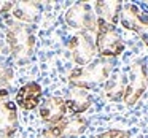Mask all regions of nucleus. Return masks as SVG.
I'll return each mask as SVG.
<instances>
[{
	"mask_svg": "<svg viewBox=\"0 0 148 138\" xmlns=\"http://www.w3.org/2000/svg\"><path fill=\"white\" fill-rule=\"evenodd\" d=\"M88 128V119L83 116H73L72 119H64V138L78 137Z\"/></svg>",
	"mask_w": 148,
	"mask_h": 138,
	"instance_id": "obj_15",
	"label": "nucleus"
},
{
	"mask_svg": "<svg viewBox=\"0 0 148 138\" xmlns=\"http://www.w3.org/2000/svg\"><path fill=\"white\" fill-rule=\"evenodd\" d=\"M119 21H121V26L124 29L132 30L137 35L148 26V16L145 13H142L137 5H132V3L123 5Z\"/></svg>",
	"mask_w": 148,
	"mask_h": 138,
	"instance_id": "obj_8",
	"label": "nucleus"
},
{
	"mask_svg": "<svg viewBox=\"0 0 148 138\" xmlns=\"http://www.w3.org/2000/svg\"><path fill=\"white\" fill-rule=\"evenodd\" d=\"M42 86L35 81H30V83L24 84L16 94V105L19 108H23L24 111H30V109H35L37 106H40V100H42Z\"/></svg>",
	"mask_w": 148,
	"mask_h": 138,
	"instance_id": "obj_10",
	"label": "nucleus"
},
{
	"mask_svg": "<svg viewBox=\"0 0 148 138\" xmlns=\"http://www.w3.org/2000/svg\"><path fill=\"white\" fill-rule=\"evenodd\" d=\"M123 3L121 2H96L94 13L99 21H103L108 26H115L121 14Z\"/></svg>",
	"mask_w": 148,
	"mask_h": 138,
	"instance_id": "obj_13",
	"label": "nucleus"
},
{
	"mask_svg": "<svg viewBox=\"0 0 148 138\" xmlns=\"http://www.w3.org/2000/svg\"><path fill=\"white\" fill-rule=\"evenodd\" d=\"M112 64L107 59H99L84 67H78L70 71L69 75V83L72 87L89 90L99 84L105 83L112 73Z\"/></svg>",
	"mask_w": 148,
	"mask_h": 138,
	"instance_id": "obj_1",
	"label": "nucleus"
},
{
	"mask_svg": "<svg viewBox=\"0 0 148 138\" xmlns=\"http://www.w3.org/2000/svg\"><path fill=\"white\" fill-rule=\"evenodd\" d=\"M92 138H131V133L127 130H121V128H110V130L96 135Z\"/></svg>",
	"mask_w": 148,
	"mask_h": 138,
	"instance_id": "obj_18",
	"label": "nucleus"
},
{
	"mask_svg": "<svg viewBox=\"0 0 148 138\" xmlns=\"http://www.w3.org/2000/svg\"><path fill=\"white\" fill-rule=\"evenodd\" d=\"M147 70H148V68H147Z\"/></svg>",
	"mask_w": 148,
	"mask_h": 138,
	"instance_id": "obj_21",
	"label": "nucleus"
},
{
	"mask_svg": "<svg viewBox=\"0 0 148 138\" xmlns=\"http://www.w3.org/2000/svg\"><path fill=\"white\" fill-rule=\"evenodd\" d=\"M7 45L18 61H27L35 51L37 38L26 24H13L7 30Z\"/></svg>",
	"mask_w": 148,
	"mask_h": 138,
	"instance_id": "obj_2",
	"label": "nucleus"
},
{
	"mask_svg": "<svg viewBox=\"0 0 148 138\" xmlns=\"http://www.w3.org/2000/svg\"><path fill=\"white\" fill-rule=\"evenodd\" d=\"M126 84H127V78L124 75H115V76L108 78L105 81V87H103V94L108 100H113V102H118V100H123V95H124L126 90Z\"/></svg>",
	"mask_w": 148,
	"mask_h": 138,
	"instance_id": "obj_14",
	"label": "nucleus"
},
{
	"mask_svg": "<svg viewBox=\"0 0 148 138\" xmlns=\"http://www.w3.org/2000/svg\"><path fill=\"white\" fill-rule=\"evenodd\" d=\"M148 87V70L143 61H137L129 68V76L123 102L127 106H134Z\"/></svg>",
	"mask_w": 148,
	"mask_h": 138,
	"instance_id": "obj_4",
	"label": "nucleus"
},
{
	"mask_svg": "<svg viewBox=\"0 0 148 138\" xmlns=\"http://www.w3.org/2000/svg\"><path fill=\"white\" fill-rule=\"evenodd\" d=\"M14 7L13 2H0V14H7L8 11H11Z\"/></svg>",
	"mask_w": 148,
	"mask_h": 138,
	"instance_id": "obj_19",
	"label": "nucleus"
},
{
	"mask_svg": "<svg viewBox=\"0 0 148 138\" xmlns=\"http://www.w3.org/2000/svg\"><path fill=\"white\" fill-rule=\"evenodd\" d=\"M42 5L37 2H18L14 3L11 14L19 24H34L40 16Z\"/></svg>",
	"mask_w": 148,
	"mask_h": 138,
	"instance_id": "obj_12",
	"label": "nucleus"
},
{
	"mask_svg": "<svg viewBox=\"0 0 148 138\" xmlns=\"http://www.w3.org/2000/svg\"><path fill=\"white\" fill-rule=\"evenodd\" d=\"M43 137L45 138H64V119L59 121L58 124H53L48 128H45L43 130Z\"/></svg>",
	"mask_w": 148,
	"mask_h": 138,
	"instance_id": "obj_16",
	"label": "nucleus"
},
{
	"mask_svg": "<svg viewBox=\"0 0 148 138\" xmlns=\"http://www.w3.org/2000/svg\"><path fill=\"white\" fill-rule=\"evenodd\" d=\"M64 102H65V111L73 116H78L89 108L91 103H92V99L88 94V90L72 87L69 90V95L64 99Z\"/></svg>",
	"mask_w": 148,
	"mask_h": 138,
	"instance_id": "obj_11",
	"label": "nucleus"
},
{
	"mask_svg": "<svg viewBox=\"0 0 148 138\" xmlns=\"http://www.w3.org/2000/svg\"><path fill=\"white\" fill-rule=\"evenodd\" d=\"M38 114L43 122L53 125L58 124L59 121L65 119V102L62 97H49L38 106Z\"/></svg>",
	"mask_w": 148,
	"mask_h": 138,
	"instance_id": "obj_9",
	"label": "nucleus"
},
{
	"mask_svg": "<svg viewBox=\"0 0 148 138\" xmlns=\"http://www.w3.org/2000/svg\"><path fill=\"white\" fill-rule=\"evenodd\" d=\"M69 51L72 52V59L77 65L84 67V65L91 64L96 56V40H92V37L88 32H80L75 33L67 43Z\"/></svg>",
	"mask_w": 148,
	"mask_h": 138,
	"instance_id": "obj_6",
	"label": "nucleus"
},
{
	"mask_svg": "<svg viewBox=\"0 0 148 138\" xmlns=\"http://www.w3.org/2000/svg\"><path fill=\"white\" fill-rule=\"evenodd\" d=\"M3 56H5V46L2 45V43H0V59L3 57Z\"/></svg>",
	"mask_w": 148,
	"mask_h": 138,
	"instance_id": "obj_20",
	"label": "nucleus"
},
{
	"mask_svg": "<svg viewBox=\"0 0 148 138\" xmlns=\"http://www.w3.org/2000/svg\"><path fill=\"white\" fill-rule=\"evenodd\" d=\"M13 81V70L5 64H0V87H5Z\"/></svg>",
	"mask_w": 148,
	"mask_h": 138,
	"instance_id": "obj_17",
	"label": "nucleus"
},
{
	"mask_svg": "<svg viewBox=\"0 0 148 138\" xmlns=\"http://www.w3.org/2000/svg\"><path fill=\"white\" fill-rule=\"evenodd\" d=\"M124 41L121 40L119 33L116 32L115 26H108L103 21L97 19L96 27V49L103 59L118 57L124 51Z\"/></svg>",
	"mask_w": 148,
	"mask_h": 138,
	"instance_id": "obj_3",
	"label": "nucleus"
},
{
	"mask_svg": "<svg viewBox=\"0 0 148 138\" xmlns=\"http://www.w3.org/2000/svg\"><path fill=\"white\" fill-rule=\"evenodd\" d=\"M7 99L8 90L0 89V138H13L19 125L16 105Z\"/></svg>",
	"mask_w": 148,
	"mask_h": 138,
	"instance_id": "obj_7",
	"label": "nucleus"
},
{
	"mask_svg": "<svg viewBox=\"0 0 148 138\" xmlns=\"http://www.w3.org/2000/svg\"><path fill=\"white\" fill-rule=\"evenodd\" d=\"M65 22L72 29H78L81 32H96L97 18L92 7L86 2H78L72 5L65 13Z\"/></svg>",
	"mask_w": 148,
	"mask_h": 138,
	"instance_id": "obj_5",
	"label": "nucleus"
}]
</instances>
